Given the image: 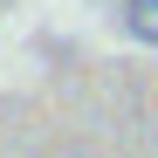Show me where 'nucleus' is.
<instances>
[{"label": "nucleus", "mask_w": 158, "mask_h": 158, "mask_svg": "<svg viewBox=\"0 0 158 158\" xmlns=\"http://www.w3.org/2000/svg\"><path fill=\"white\" fill-rule=\"evenodd\" d=\"M124 35L158 48V0H124Z\"/></svg>", "instance_id": "1"}]
</instances>
